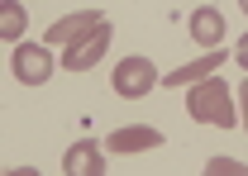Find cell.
<instances>
[{"label":"cell","instance_id":"1","mask_svg":"<svg viewBox=\"0 0 248 176\" xmlns=\"http://www.w3.org/2000/svg\"><path fill=\"white\" fill-rule=\"evenodd\" d=\"M186 115L196 124H215V129H239V110L229 100V86L219 76H205L196 86H186Z\"/></svg>","mask_w":248,"mask_h":176},{"label":"cell","instance_id":"2","mask_svg":"<svg viewBox=\"0 0 248 176\" xmlns=\"http://www.w3.org/2000/svg\"><path fill=\"white\" fill-rule=\"evenodd\" d=\"M110 33H115L110 19H100L91 33H81L77 43H67L62 48V72H91L95 62L105 58V48H110Z\"/></svg>","mask_w":248,"mask_h":176},{"label":"cell","instance_id":"3","mask_svg":"<svg viewBox=\"0 0 248 176\" xmlns=\"http://www.w3.org/2000/svg\"><path fill=\"white\" fill-rule=\"evenodd\" d=\"M153 86H162V76H157V67L148 58H120V67H115V95L143 100Z\"/></svg>","mask_w":248,"mask_h":176},{"label":"cell","instance_id":"4","mask_svg":"<svg viewBox=\"0 0 248 176\" xmlns=\"http://www.w3.org/2000/svg\"><path fill=\"white\" fill-rule=\"evenodd\" d=\"M10 72H15V81H24V86H43V81L53 76V48H48V43H15Z\"/></svg>","mask_w":248,"mask_h":176},{"label":"cell","instance_id":"5","mask_svg":"<svg viewBox=\"0 0 248 176\" xmlns=\"http://www.w3.org/2000/svg\"><path fill=\"white\" fill-rule=\"evenodd\" d=\"M153 147H162V129H153V124H129V129H115L105 138V152H124V157L153 152Z\"/></svg>","mask_w":248,"mask_h":176},{"label":"cell","instance_id":"6","mask_svg":"<svg viewBox=\"0 0 248 176\" xmlns=\"http://www.w3.org/2000/svg\"><path fill=\"white\" fill-rule=\"evenodd\" d=\"M224 48H210L205 58H196V62H186V67H172L167 76H162V86L172 90V86H196V81H205V76H215L219 67H224Z\"/></svg>","mask_w":248,"mask_h":176},{"label":"cell","instance_id":"7","mask_svg":"<svg viewBox=\"0 0 248 176\" xmlns=\"http://www.w3.org/2000/svg\"><path fill=\"white\" fill-rule=\"evenodd\" d=\"M62 172L67 176H100L105 172V143H91V138L72 143L67 157H62Z\"/></svg>","mask_w":248,"mask_h":176},{"label":"cell","instance_id":"8","mask_svg":"<svg viewBox=\"0 0 248 176\" xmlns=\"http://www.w3.org/2000/svg\"><path fill=\"white\" fill-rule=\"evenodd\" d=\"M186 29H191V43L196 48H219V38H224V15H219L215 5H201V10H191V19H186Z\"/></svg>","mask_w":248,"mask_h":176},{"label":"cell","instance_id":"9","mask_svg":"<svg viewBox=\"0 0 248 176\" xmlns=\"http://www.w3.org/2000/svg\"><path fill=\"white\" fill-rule=\"evenodd\" d=\"M100 19H105V15H95V10H77V15H67V19H53L43 38H48V48H58V43L67 48V43H77L81 33H91Z\"/></svg>","mask_w":248,"mask_h":176},{"label":"cell","instance_id":"10","mask_svg":"<svg viewBox=\"0 0 248 176\" xmlns=\"http://www.w3.org/2000/svg\"><path fill=\"white\" fill-rule=\"evenodd\" d=\"M24 29H29L24 5H19V0H0V38H5V43H19Z\"/></svg>","mask_w":248,"mask_h":176},{"label":"cell","instance_id":"11","mask_svg":"<svg viewBox=\"0 0 248 176\" xmlns=\"http://www.w3.org/2000/svg\"><path fill=\"white\" fill-rule=\"evenodd\" d=\"M205 176H248V162H234V157H210V162H205Z\"/></svg>","mask_w":248,"mask_h":176},{"label":"cell","instance_id":"12","mask_svg":"<svg viewBox=\"0 0 248 176\" xmlns=\"http://www.w3.org/2000/svg\"><path fill=\"white\" fill-rule=\"evenodd\" d=\"M239 124H244V129H248V81H244V86H239Z\"/></svg>","mask_w":248,"mask_h":176},{"label":"cell","instance_id":"13","mask_svg":"<svg viewBox=\"0 0 248 176\" xmlns=\"http://www.w3.org/2000/svg\"><path fill=\"white\" fill-rule=\"evenodd\" d=\"M234 62H239V67H244V72H248V33H244V38H239V48H234Z\"/></svg>","mask_w":248,"mask_h":176},{"label":"cell","instance_id":"14","mask_svg":"<svg viewBox=\"0 0 248 176\" xmlns=\"http://www.w3.org/2000/svg\"><path fill=\"white\" fill-rule=\"evenodd\" d=\"M239 5H244V15H248V0H239Z\"/></svg>","mask_w":248,"mask_h":176}]
</instances>
